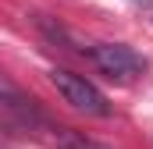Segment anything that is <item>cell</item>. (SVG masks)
Wrapping results in <instances>:
<instances>
[{"instance_id": "obj_1", "label": "cell", "mask_w": 153, "mask_h": 149, "mask_svg": "<svg viewBox=\"0 0 153 149\" xmlns=\"http://www.w3.org/2000/svg\"><path fill=\"white\" fill-rule=\"evenodd\" d=\"M89 60L96 64L100 74H107L117 85H128V82H135L139 74L146 71V60L132 46H125V43H96L89 50Z\"/></svg>"}, {"instance_id": "obj_4", "label": "cell", "mask_w": 153, "mask_h": 149, "mask_svg": "<svg viewBox=\"0 0 153 149\" xmlns=\"http://www.w3.org/2000/svg\"><path fill=\"white\" fill-rule=\"evenodd\" d=\"M132 4H153V0H132Z\"/></svg>"}, {"instance_id": "obj_3", "label": "cell", "mask_w": 153, "mask_h": 149, "mask_svg": "<svg viewBox=\"0 0 153 149\" xmlns=\"http://www.w3.org/2000/svg\"><path fill=\"white\" fill-rule=\"evenodd\" d=\"M50 142L57 149H111L103 142H96V139H89L85 131H75V128H53Z\"/></svg>"}, {"instance_id": "obj_2", "label": "cell", "mask_w": 153, "mask_h": 149, "mask_svg": "<svg viewBox=\"0 0 153 149\" xmlns=\"http://www.w3.org/2000/svg\"><path fill=\"white\" fill-rule=\"evenodd\" d=\"M50 85L64 96V103H71V107L82 110V114H93V117H107V114H111L107 96H103L93 82H85L82 74H75V71L53 68V71H50Z\"/></svg>"}]
</instances>
